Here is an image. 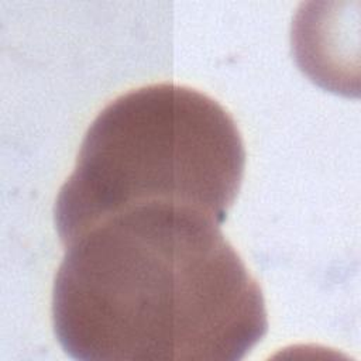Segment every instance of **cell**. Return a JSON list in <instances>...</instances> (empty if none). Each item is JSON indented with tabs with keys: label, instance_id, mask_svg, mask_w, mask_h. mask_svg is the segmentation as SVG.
I'll return each mask as SVG.
<instances>
[{
	"label": "cell",
	"instance_id": "1",
	"mask_svg": "<svg viewBox=\"0 0 361 361\" xmlns=\"http://www.w3.org/2000/svg\"><path fill=\"white\" fill-rule=\"evenodd\" d=\"M220 224L148 204L69 243L52 285V327L82 361H235L265 336L262 290Z\"/></svg>",
	"mask_w": 361,
	"mask_h": 361
},
{
	"label": "cell",
	"instance_id": "2",
	"mask_svg": "<svg viewBox=\"0 0 361 361\" xmlns=\"http://www.w3.org/2000/svg\"><path fill=\"white\" fill-rule=\"evenodd\" d=\"M244 166L241 134L214 99L175 83L133 89L89 126L55 200V228L66 247L103 220L148 204L221 224Z\"/></svg>",
	"mask_w": 361,
	"mask_h": 361
}]
</instances>
